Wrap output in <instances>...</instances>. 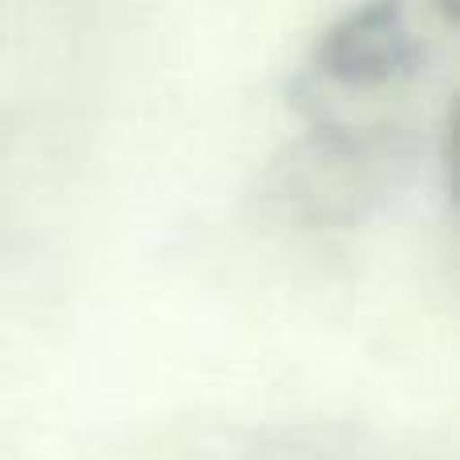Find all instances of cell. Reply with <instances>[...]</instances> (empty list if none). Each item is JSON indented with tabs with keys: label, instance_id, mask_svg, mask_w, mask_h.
Returning <instances> with one entry per match:
<instances>
[{
	"label": "cell",
	"instance_id": "3957f363",
	"mask_svg": "<svg viewBox=\"0 0 460 460\" xmlns=\"http://www.w3.org/2000/svg\"><path fill=\"white\" fill-rule=\"evenodd\" d=\"M432 8H437V13H440V16H445V21H448V24H453V21H456V0H432Z\"/></svg>",
	"mask_w": 460,
	"mask_h": 460
},
{
	"label": "cell",
	"instance_id": "6da1fadb",
	"mask_svg": "<svg viewBox=\"0 0 460 460\" xmlns=\"http://www.w3.org/2000/svg\"><path fill=\"white\" fill-rule=\"evenodd\" d=\"M307 137L279 162L270 199L311 226H351L396 199L420 162L408 126L380 118H307Z\"/></svg>",
	"mask_w": 460,
	"mask_h": 460
},
{
	"label": "cell",
	"instance_id": "7a4b0ae2",
	"mask_svg": "<svg viewBox=\"0 0 460 460\" xmlns=\"http://www.w3.org/2000/svg\"><path fill=\"white\" fill-rule=\"evenodd\" d=\"M429 69V45L400 0H364L327 24L307 65L291 81L303 118L408 89Z\"/></svg>",
	"mask_w": 460,
	"mask_h": 460
}]
</instances>
